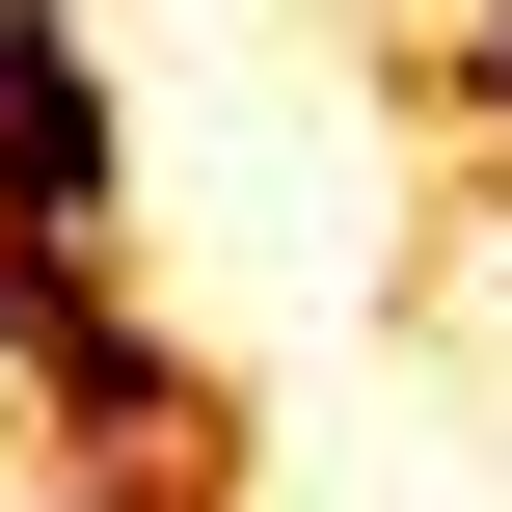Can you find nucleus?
<instances>
[{
	"label": "nucleus",
	"instance_id": "obj_1",
	"mask_svg": "<svg viewBox=\"0 0 512 512\" xmlns=\"http://www.w3.org/2000/svg\"><path fill=\"white\" fill-rule=\"evenodd\" d=\"M0 378H27L54 459H216V351H189L108 243H27V216H0Z\"/></svg>",
	"mask_w": 512,
	"mask_h": 512
},
{
	"label": "nucleus",
	"instance_id": "obj_2",
	"mask_svg": "<svg viewBox=\"0 0 512 512\" xmlns=\"http://www.w3.org/2000/svg\"><path fill=\"white\" fill-rule=\"evenodd\" d=\"M405 81H432V135H486V162H512V0H432Z\"/></svg>",
	"mask_w": 512,
	"mask_h": 512
}]
</instances>
